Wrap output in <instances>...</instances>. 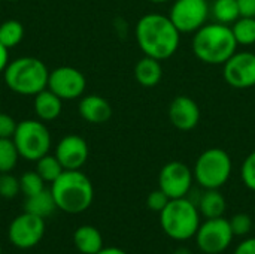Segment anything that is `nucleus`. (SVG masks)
Listing matches in <instances>:
<instances>
[{
    "mask_svg": "<svg viewBox=\"0 0 255 254\" xmlns=\"http://www.w3.org/2000/svg\"><path fill=\"white\" fill-rule=\"evenodd\" d=\"M136 42L143 55L160 61L170 58L179 48L181 31L169 15L151 12L143 15L136 24Z\"/></svg>",
    "mask_w": 255,
    "mask_h": 254,
    "instance_id": "obj_1",
    "label": "nucleus"
},
{
    "mask_svg": "<svg viewBox=\"0 0 255 254\" xmlns=\"http://www.w3.org/2000/svg\"><path fill=\"white\" fill-rule=\"evenodd\" d=\"M194 55L212 66L224 64L236 51L238 42L232 31V27L221 22L205 24L200 27L191 42Z\"/></svg>",
    "mask_w": 255,
    "mask_h": 254,
    "instance_id": "obj_2",
    "label": "nucleus"
},
{
    "mask_svg": "<svg viewBox=\"0 0 255 254\" xmlns=\"http://www.w3.org/2000/svg\"><path fill=\"white\" fill-rule=\"evenodd\" d=\"M51 193L57 208L66 214H81L87 211L94 199V187L90 178L79 169H64L51 184Z\"/></svg>",
    "mask_w": 255,
    "mask_h": 254,
    "instance_id": "obj_3",
    "label": "nucleus"
},
{
    "mask_svg": "<svg viewBox=\"0 0 255 254\" xmlns=\"http://www.w3.org/2000/svg\"><path fill=\"white\" fill-rule=\"evenodd\" d=\"M49 70L46 64L34 57H19L7 63L4 69L6 85L24 96H34L48 87Z\"/></svg>",
    "mask_w": 255,
    "mask_h": 254,
    "instance_id": "obj_4",
    "label": "nucleus"
},
{
    "mask_svg": "<svg viewBox=\"0 0 255 254\" xmlns=\"http://www.w3.org/2000/svg\"><path fill=\"white\" fill-rule=\"evenodd\" d=\"M160 225L164 234L175 241H188L196 237L200 226V213L188 198L170 199L160 213Z\"/></svg>",
    "mask_w": 255,
    "mask_h": 254,
    "instance_id": "obj_5",
    "label": "nucleus"
},
{
    "mask_svg": "<svg viewBox=\"0 0 255 254\" xmlns=\"http://www.w3.org/2000/svg\"><path fill=\"white\" fill-rule=\"evenodd\" d=\"M232 157L221 148H208L196 160L194 180L205 190L221 189L232 175Z\"/></svg>",
    "mask_w": 255,
    "mask_h": 254,
    "instance_id": "obj_6",
    "label": "nucleus"
},
{
    "mask_svg": "<svg viewBox=\"0 0 255 254\" xmlns=\"http://www.w3.org/2000/svg\"><path fill=\"white\" fill-rule=\"evenodd\" d=\"M12 139L18 148L19 157L30 162H36L48 154L51 147V135L43 121L24 120L18 123Z\"/></svg>",
    "mask_w": 255,
    "mask_h": 254,
    "instance_id": "obj_7",
    "label": "nucleus"
},
{
    "mask_svg": "<svg viewBox=\"0 0 255 254\" xmlns=\"http://www.w3.org/2000/svg\"><path fill=\"white\" fill-rule=\"evenodd\" d=\"M233 237L230 223L224 217L206 219L196 232L197 247L206 254L224 253L230 247Z\"/></svg>",
    "mask_w": 255,
    "mask_h": 254,
    "instance_id": "obj_8",
    "label": "nucleus"
},
{
    "mask_svg": "<svg viewBox=\"0 0 255 254\" xmlns=\"http://www.w3.org/2000/svg\"><path fill=\"white\" fill-rule=\"evenodd\" d=\"M209 16L206 0H175L169 18L181 33H196L203 27Z\"/></svg>",
    "mask_w": 255,
    "mask_h": 254,
    "instance_id": "obj_9",
    "label": "nucleus"
},
{
    "mask_svg": "<svg viewBox=\"0 0 255 254\" xmlns=\"http://www.w3.org/2000/svg\"><path fill=\"white\" fill-rule=\"evenodd\" d=\"M194 181L193 171L182 162L173 160L166 163L158 175V189H161L170 199L187 198Z\"/></svg>",
    "mask_w": 255,
    "mask_h": 254,
    "instance_id": "obj_10",
    "label": "nucleus"
},
{
    "mask_svg": "<svg viewBox=\"0 0 255 254\" xmlns=\"http://www.w3.org/2000/svg\"><path fill=\"white\" fill-rule=\"evenodd\" d=\"M9 241L21 250L33 249L45 235V219L30 213H22L9 226Z\"/></svg>",
    "mask_w": 255,
    "mask_h": 254,
    "instance_id": "obj_11",
    "label": "nucleus"
},
{
    "mask_svg": "<svg viewBox=\"0 0 255 254\" xmlns=\"http://www.w3.org/2000/svg\"><path fill=\"white\" fill-rule=\"evenodd\" d=\"M223 76L226 82L238 90L255 87V52H235L223 64Z\"/></svg>",
    "mask_w": 255,
    "mask_h": 254,
    "instance_id": "obj_12",
    "label": "nucleus"
},
{
    "mask_svg": "<svg viewBox=\"0 0 255 254\" xmlns=\"http://www.w3.org/2000/svg\"><path fill=\"white\" fill-rule=\"evenodd\" d=\"M85 76L81 70L70 67V66H61L49 72L48 76V88L55 93L61 100H72L82 96L85 91Z\"/></svg>",
    "mask_w": 255,
    "mask_h": 254,
    "instance_id": "obj_13",
    "label": "nucleus"
},
{
    "mask_svg": "<svg viewBox=\"0 0 255 254\" xmlns=\"http://www.w3.org/2000/svg\"><path fill=\"white\" fill-rule=\"evenodd\" d=\"M88 154L90 150L87 141L78 135L64 136L55 148V157L66 171L81 169L85 165Z\"/></svg>",
    "mask_w": 255,
    "mask_h": 254,
    "instance_id": "obj_14",
    "label": "nucleus"
},
{
    "mask_svg": "<svg viewBox=\"0 0 255 254\" xmlns=\"http://www.w3.org/2000/svg\"><path fill=\"white\" fill-rule=\"evenodd\" d=\"M169 121L178 130L188 132L200 121V108L190 96H176L169 105Z\"/></svg>",
    "mask_w": 255,
    "mask_h": 254,
    "instance_id": "obj_15",
    "label": "nucleus"
},
{
    "mask_svg": "<svg viewBox=\"0 0 255 254\" xmlns=\"http://www.w3.org/2000/svg\"><path fill=\"white\" fill-rule=\"evenodd\" d=\"M79 114L87 123L103 124L109 121V118L112 117V106L105 97L97 94H90L81 99Z\"/></svg>",
    "mask_w": 255,
    "mask_h": 254,
    "instance_id": "obj_16",
    "label": "nucleus"
},
{
    "mask_svg": "<svg viewBox=\"0 0 255 254\" xmlns=\"http://www.w3.org/2000/svg\"><path fill=\"white\" fill-rule=\"evenodd\" d=\"M134 78L145 88H152L158 85L163 78L161 61L157 58L143 55L134 66Z\"/></svg>",
    "mask_w": 255,
    "mask_h": 254,
    "instance_id": "obj_17",
    "label": "nucleus"
},
{
    "mask_svg": "<svg viewBox=\"0 0 255 254\" xmlns=\"http://www.w3.org/2000/svg\"><path fill=\"white\" fill-rule=\"evenodd\" d=\"M61 99L52 93L49 88H45L34 94V111L39 120L42 121H52L61 114Z\"/></svg>",
    "mask_w": 255,
    "mask_h": 254,
    "instance_id": "obj_18",
    "label": "nucleus"
},
{
    "mask_svg": "<svg viewBox=\"0 0 255 254\" xmlns=\"http://www.w3.org/2000/svg\"><path fill=\"white\" fill-rule=\"evenodd\" d=\"M73 243L79 253L97 254L103 249V237L94 226H81L73 234Z\"/></svg>",
    "mask_w": 255,
    "mask_h": 254,
    "instance_id": "obj_19",
    "label": "nucleus"
},
{
    "mask_svg": "<svg viewBox=\"0 0 255 254\" xmlns=\"http://www.w3.org/2000/svg\"><path fill=\"white\" fill-rule=\"evenodd\" d=\"M197 208L200 216L205 219H218L224 217V213L227 210V202L220 189H211L205 190V193L200 195V199L197 202Z\"/></svg>",
    "mask_w": 255,
    "mask_h": 254,
    "instance_id": "obj_20",
    "label": "nucleus"
},
{
    "mask_svg": "<svg viewBox=\"0 0 255 254\" xmlns=\"http://www.w3.org/2000/svg\"><path fill=\"white\" fill-rule=\"evenodd\" d=\"M57 210V204L54 201V196L51 193V190H42L37 195L33 196H27L25 198V204H24V211L34 214L37 217L46 219L49 216H52V213Z\"/></svg>",
    "mask_w": 255,
    "mask_h": 254,
    "instance_id": "obj_21",
    "label": "nucleus"
},
{
    "mask_svg": "<svg viewBox=\"0 0 255 254\" xmlns=\"http://www.w3.org/2000/svg\"><path fill=\"white\" fill-rule=\"evenodd\" d=\"M232 31L238 45L250 46L255 43V18L251 16H241L232 25Z\"/></svg>",
    "mask_w": 255,
    "mask_h": 254,
    "instance_id": "obj_22",
    "label": "nucleus"
},
{
    "mask_svg": "<svg viewBox=\"0 0 255 254\" xmlns=\"http://www.w3.org/2000/svg\"><path fill=\"white\" fill-rule=\"evenodd\" d=\"M212 15L217 22L232 25L238 18H241L236 0H215L212 4Z\"/></svg>",
    "mask_w": 255,
    "mask_h": 254,
    "instance_id": "obj_23",
    "label": "nucleus"
},
{
    "mask_svg": "<svg viewBox=\"0 0 255 254\" xmlns=\"http://www.w3.org/2000/svg\"><path fill=\"white\" fill-rule=\"evenodd\" d=\"M63 171H64V168L61 166V163L58 162V159L55 156L45 154L43 157L36 160V172L42 177V180L45 183L52 184L63 174Z\"/></svg>",
    "mask_w": 255,
    "mask_h": 254,
    "instance_id": "obj_24",
    "label": "nucleus"
},
{
    "mask_svg": "<svg viewBox=\"0 0 255 254\" xmlns=\"http://www.w3.org/2000/svg\"><path fill=\"white\" fill-rule=\"evenodd\" d=\"M24 37V27L16 19H7L0 24V43L7 49L16 46Z\"/></svg>",
    "mask_w": 255,
    "mask_h": 254,
    "instance_id": "obj_25",
    "label": "nucleus"
},
{
    "mask_svg": "<svg viewBox=\"0 0 255 254\" xmlns=\"http://www.w3.org/2000/svg\"><path fill=\"white\" fill-rule=\"evenodd\" d=\"M19 153L12 138H0V174L10 172L18 162Z\"/></svg>",
    "mask_w": 255,
    "mask_h": 254,
    "instance_id": "obj_26",
    "label": "nucleus"
},
{
    "mask_svg": "<svg viewBox=\"0 0 255 254\" xmlns=\"http://www.w3.org/2000/svg\"><path fill=\"white\" fill-rule=\"evenodd\" d=\"M19 186H21V192L24 193L25 198L37 195L42 190H45V181L36 171H28V172L22 174V177L19 178Z\"/></svg>",
    "mask_w": 255,
    "mask_h": 254,
    "instance_id": "obj_27",
    "label": "nucleus"
},
{
    "mask_svg": "<svg viewBox=\"0 0 255 254\" xmlns=\"http://www.w3.org/2000/svg\"><path fill=\"white\" fill-rule=\"evenodd\" d=\"M21 192L19 180L10 172H3L0 174V196L4 199H13L18 193Z\"/></svg>",
    "mask_w": 255,
    "mask_h": 254,
    "instance_id": "obj_28",
    "label": "nucleus"
},
{
    "mask_svg": "<svg viewBox=\"0 0 255 254\" xmlns=\"http://www.w3.org/2000/svg\"><path fill=\"white\" fill-rule=\"evenodd\" d=\"M229 223H230V228H232V232L235 237H245L253 231V219L245 213L235 214L229 220Z\"/></svg>",
    "mask_w": 255,
    "mask_h": 254,
    "instance_id": "obj_29",
    "label": "nucleus"
},
{
    "mask_svg": "<svg viewBox=\"0 0 255 254\" xmlns=\"http://www.w3.org/2000/svg\"><path fill=\"white\" fill-rule=\"evenodd\" d=\"M241 177H242L244 184L250 190L255 192V151L248 154L247 159L244 160L242 168H241Z\"/></svg>",
    "mask_w": 255,
    "mask_h": 254,
    "instance_id": "obj_30",
    "label": "nucleus"
},
{
    "mask_svg": "<svg viewBox=\"0 0 255 254\" xmlns=\"http://www.w3.org/2000/svg\"><path fill=\"white\" fill-rule=\"evenodd\" d=\"M169 202H170V198H169L161 189H157V190L151 192V193L148 195V198H146V207H148L151 211L158 213V214L167 207Z\"/></svg>",
    "mask_w": 255,
    "mask_h": 254,
    "instance_id": "obj_31",
    "label": "nucleus"
},
{
    "mask_svg": "<svg viewBox=\"0 0 255 254\" xmlns=\"http://www.w3.org/2000/svg\"><path fill=\"white\" fill-rule=\"evenodd\" d=\"M16 126L18 123H15L10 115L0 112V138H13Z\"/></svg>",
    "mask_w": 255,
    "mask_h": 254,
    "instance_id": "obj_32",
    "label": "nucleus"
},
{
    "mask_svg": "<svg viewBox=\"0 0 255 254\" xmlns=\"http://www.w3.org/2000/svg\"><path fill=\"white\" fill-rule=\"evenodd\" d=\"M241 16L255 18V0H236Z\"/></svg>",
    "mask_w": 255,
    "mask_h": 254,
    "instance_id": "obj_33",
    "label": "nucleus"
},
{
    "mask_svg": "<svg viewBox=\"0 0 255 254\" xmlns=\"http://www.w3.org/2000/svg\"><path fill=\"white\" fill-rule=\"evenodd\" d=\"M235 254H255V238H248L242 241L236 247Z\"/></svg>",
    "mask_w": 255,
    "mask_h": 254,
    "instance_id": "obj_34",
    "label": "nucleus"
},
{
    "mask_svg": "<svg viewBox=\"0 0 255 254\" xmlns=\"http://www.w3.org/2000/svg\"><path fill=\"white\" fill-rule=\"evenodd\" d=\"M7 63H9V49L0 43V72H4Z\"/></svg>",
    "mask_w": 255,
    "mask_h": 254,
    "instance_id": "obj_35",
    "label": "nucleus"
},
{
    "mask_svg": "<svg viewBox=\"0 0 255 254\" xmlns=\"http://www.w3.org/2000/svg\"><path fill=\"white\" fill-rule=\"evenodd\" d=\"M97 254H128L118 247H103Z\"/></svg>",
    "mask_w": 255,
    "mask_h": 254,
    "instance_id": "obj_36",
    "label": "nucleus"
},
{
    "mask_svg": "<svg viewBox=\"0 0 255 254\" xmlns=\"http://www.w3.org/2000/svg\"><path fill=\"white\" fill-rule=\"evenodd\" d=\"M172 254H191V252L187 247H179V249H176Z\"/></svg>",
    "mask_w": 255,
    "mask_h": 254,
    "instance_id": "obj_37",
    "label": "nucleus"
},
{
    "mask_svg": "<svg viewBox=\"0 0 255 254\" xmlns=\"http://www.w3.org/2000/svg\"><path fill=\"white\" fill-rule=\"evenodd\" d=\"M148 1H151V3H166L169 0H148Z\"/></svg>",
    "mask_w": 255,
    "mask_h": 254,
    "instance_id": "obj_38",
    "label": "nucleus"
},
{
    "mask_svg": "<svg viewBox=\"0 0 255 254\" xmlns=\"http://www.w3.org/2000/svg\"><path fill=\"white\" fill-rule=\"evenodd\" d=\"M9 1H18V0H9Z\"/></svg>",
    "mask_w": 255,
    "mask_h": 254,
    "instance_id": "obj_39",
    "label": "nucleus"
},
{
    "mask_svg": "<svg viewBox=\"0 0 255 254\" xmlns=\"http://www.w3.org/2000/svg\"><path fill=\"white\" fill-rule=\"evenodd\" d=\"M0 254H1V246H0Z\"/></svg>",
    "mask_w": 255,
    "mask_h": 254,
    "instance_id": "obj_40",
    "label": "nucleus"
}]
</instances>
